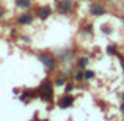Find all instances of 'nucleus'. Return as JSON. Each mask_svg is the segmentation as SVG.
I'll return each mask as SVG.
<instances>
[{
  "label": "nucleus",
  "mask_w": 124,
  "mask_h": 121,
  "mask_svg": "<svg viewBox=\"0 0 124 121\" xmlns=\"http://www.w3.org/2000/svg\"><path fill=\"white\" fill-rule=\"evenodd\" d=\"M38 96L41 97L42 101H52V96H54V85H52L50 79H44L42 83L38 88Z\"/></svg>",
  "instance_id": "1"
},
{
  "label": "nucleus",
  "mask_w": 124,
  "mask_h": 121,
  "mask_svg": "<svg viewBox=\"0 0 124 121\" xmlns=\"http://www.w3.org/2000/svg\"><path fill=\"white\" fill-rule=\"evenodd\" d=\"M38 58L47 69H55L57 68V60L50 52H38Z\"/></svg>",
  "instance_id": "2"
},
{
  "label": "nucleus",
  "mask_w": 124,
  "mask_h": 121,
  "mask_svg": "<svg viewBox=\"0 0 124 121\" xmlns=\"http://www.w3.org/2000/svg\"><path fill=\"white\" fill-rule=\"evenodd\" d=\"M74 3L72 0H60V2L57 3V9L60 14H66V13H69L71 9H72Z\"/></svg>",
  "instance_id": "3"
},
{
  "label": "nucleus",
  "mask_w": 124,
  "mask_h": 121,
  "mask_svg": "<svg viewBox=\"0 0 124 121\" xmlns=\"http://www.w3.org/2000/svg\"><path fill=\"white\" fill-rule=\"evenodd\" d=\"M35 19V16L31 14V13H22V14H19L17 17H16V22H17L19 25H28L31 24Z\"/></svg>",
  "instance_id": "4"
},
{
  "label": "nucleus",
  "mask_w": 124,
  "mask_h": 121,
  "mask_svg": "<svg viewBox=\"0 0 124 121\" xmlns=\"http://www.w3.org/2000/svg\"><path fill=\"white\" fill-rule=\"evenodd\" d=\"M72 104H74V96H71L69 93H66L60 101H58V105H60L61 109H68V107H71Z\"/></svg>",
  "instance_id": "5"
},
{
  "label": "nucleus",
  "mask_w": 124,
  "mask_h": 121,
  "mask_svg": "<svg viewBox=\"0 0 124 121\" xmlns=\"http://www.w3.org/2000/svg\"><path fill=\"white\" fill-rule=\"evenodd\" d=\"M36 16L44 21V19H47L49 16H52V8H50V6H46V5L39 6V8L36 9Z\"/></svg>",
  "instance_id": "6"
},
{
  "label": "nucleus",
  "mask_w": 124,
  "mask_h": 121,
  "mask_svg": "<svg viewBox=\"0 0 124 121\" xmlns=\"http://www.w3.org/2000/svg\"><path fill=\"white\" fill-rule=\"evenodd\" d=\"M90 11H91V14H93V16H102L104 13H105V9H104L101 5H97V3H96V5H93V6H91V9H90Z\"/></svg>",
  "instance_id": "7"
},
{
  "label": "nucleus",
  "mask_w": 124,
  "mask_h": 121,
  "mask_svg": "<svg viewBox=\"0 0 124 121\" xmlns=\"http://www.w3.org/2000/svg\"><path fill=\"white\" fill-rule=\"evenodd\" d=\"M33 3V0H16V5L19 6L21 9H28Z\"/></svg>",
  "instance_id": "8"
},
{
  "label": "nucleus",
  "mask_w": 124,
  "mask_h": 121,
  "mask_svg": "<svg viewBox=\"0 0 124 121\" xmlns=\"http://www.w3.org/2000/svg\"><path fill=\"white\" fill-rule=\"evenodd\" d=\"M54 85H57V87H63V85H66V79H64L63 76H58V77H55V80H54Z\"/></svg>",
  "instance_id": "9"
},
{
  "label": "nucleus",
  "mask_w": 124,
  "mask_h": 121,
  "mask_svg": "<svg viewBox=\"0 0 124 121\" xmlns=\"http://www.w3.org/2000/svg\"><path fill=\"white\" fill-rule=\"evenodd\" d=\"M86 65H88V60H86V58H80V60H79V68H80V69H83Z\"/></svg>",
  "instance_id": "10"
},
{
  "label": "nucleus",
  "mask_w": 124,
  "mask_h": 121,
  "mask_svg": "<svg viewBox=\"0 0 124 121\" xmlns=\"http://www.w3.org/2000/svg\"><path fill=\"white\" fill-rule=\"evenodd\" d=\"M83 77L90 80V79H93V77H94V73H93V71H86V73H83Z\"/></svg>",
  "instance_id": "11"
},
{
  "label": "nucleus",
  "mask_w": 124,
  "mask_h": 121,
  "mask_svg": "<svg viewBox=\"0 0 124 121\" xmlns=\"http://www.w3.org/2000/svg\"><path fill=\"white\" fill-rule=\"evenodd\" d=\"M74 79H76L77 82L83 80V79H85V77H83V73H76V74H74Z\"/></svg>",
  "instance_id": "12"
},
{
  "label": "nucleus",
  "mask_w": 124,
  "mask_h": 121,
  "mask_svg": "<svg viewBox=\"0 0 124 121\" xmlns=\"http://www.w3.org/2000/svg\"><path fill=\"white\" fill-rule=\"evenodd\" d=\"M107 52H108V54H116V49L115 47H113V46H108V47H107Z\"/></svg>",
  "instance_id": "13"
},
{
  "label": "nucleus",
  "mask_w": 124,
  "mask_h": 121,
  "mask_svg": "<svg viewBox=\"0 0 124 121\" xmlns=\"http://www.w3.org/2000/svg\"><path fill=\"white\" fill-rule=\"evenodd\" d=\"M72 88H74V85H72V83H68V85H66V88H64V91H66V93H69V91H72Z\"/></svg>",
  "instance_id": "14"
},
{
  "label": "nucleus",
  "mask_w": 124,
  "mask_h": 121,
  "mask_svg": "<svg viewBox=\"0 0 124 121\" xmlns=\"http://www.w3.org/2000/svg\"><path fill=\"white\" fill-rule=\"evenodd\" d=\"M83 32H86V33H91V32H93V30H91V25H85V27H83Z\"/></svg>",
  "instance_id": "15"
},
{
  "label": "nucleus",
  "mask_w": 124,
  "mask_h": 121,
  "mask_svg": "<svg viewBox=\"0 0 124 121\" xmlns=\"http://www.w3.org/2000/svg\"><path fill=\"white\" fill-rule=\"evenodd\" d=\"M102 32H104V33H112V30H110V27H107V25H105V27L102 28Z\"/></svg>",
  "instance_id": "16"
},
{
  "label": "nucleus",
  "mask_w": 124,
  "mask_h": 121,
  "mask_svg": "<svg viewBox=\"0 0 124 121\" xmlns=\"http://www.w3.org/2000/svg\"><path fill=\"white\" fill-rule=\"evenodd\" d=\"M21 41H24V42H30V38H28V36H21Z\"/></svg>",
  "instance_id": "17"
},
{
  "label": "nucleus",
  "mask_w": 124,
  "mask_h": 121,
  "mask_svg": "<svg viewBox=\"0 0 124 121\" xmlns=\"http://www.w3.org/2000/svg\"><path fill=\"white\" fill-rule=\"evenodd\" d=\"M3 16H5V9H3V8H0V19H2Z\"/></svg>",
  "instance_id": "18"
},
{
  "label": "nucleus",
  "mask_w": 124,
  "mask_h": 121,
  "mask_svg": "<svg viewBox=\"0 0 124 121\" xmlns=\"http://www.w3.org/2000/svg\"><path fill=\"white\" fill-rule=\"evenodd\" d=\"M121 110H123V112H124V104H121Z\"/></svg>",
  "instance_id": "19"
},
{
  "label": "nucleus",
  "mask_w": 124,
  "mask_h": 121,
  "mask_svg": "<svg viewBox=\"0 0 124 121\" xmlns=\"http://www.w3.org/2000/svg\"><path fill=\"white\" fill-rule=\"evenodd\" d=\"M121 61H123V65H124V58H121Z\"/></svg>",
  "instance_id": "20"
},
{
  "label": "nucleus",
  "mask_w": 124,
  "mask_h": 121,
  "mask_svg": "<svg viewBox=\"0 0 124 121\" xmlns=\"http://www.w3.org/2000/svg\"><path fill=\"white\" fill-rule=\"evenodd\" d=\"M44 121H46V120H44Z\"/></svg>",
  "instance_id": "21"
}]
</instances>
